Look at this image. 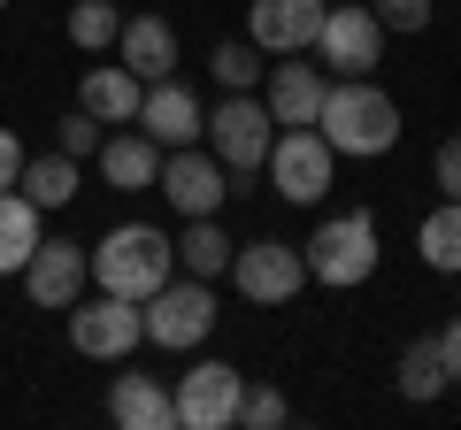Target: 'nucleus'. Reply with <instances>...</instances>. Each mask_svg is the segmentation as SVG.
I'll list each match as a JSON object with an SVG mask.
<instances>
[{
    "instance_id": "f257e3e1",
    "label": "nucleus",
    "mask_w": 461,
    "mask_h": 430,
    "mask_svg": "<svg viewBox=\"0 0 461 430\" xmlns=\"http://www.w3.org/2000/svg\"><path fill=\"white\" fill-rule=\"evenodd\" d=\"M315 131L330 154H354V162H377L400 147V100L369 77H339L323 85V108H315Z\"/></svg>"
},
{
    "instance_id": "f03ea898",
    "label": "nucleus",
    "mask_w": 461,
    "mask_h": 430,
    "mask_svg": "<svg viewBox=\"0 0 461 430\" xmlns=\"http://www.w3.org/2000/svg\"><path fill=\"white\" fill-rule=\"evenodd\" d=\"M100 292H123V300H154L169 277H177V238H162L154 223H115L93 254H85Z\"/></svg>"
},
{
    "instance_id": "7ed1b4c3",
    "label": "nucleus",
    "mask_w": 461,
    "mask_h": 430,
    "mask_svg": "<svg viewBox=\"0 0 461 430\" xmlns=\"http://www.w3.org/2000/svg\"><path fill=\"white\" fill-rule=\"evenodd\" d=\"M377 223H369L362 208H346V215H323L315 223V238L300 246V262H308V277H323L330 292H354V284L377 277Z\"/></svg>"
},
{
    "instance_id": "20e7f679",
    "label": "nucleus",
    "mask_w": 461,
    "mask_h": 430,
    "mask_svg": "<svg viewBox=\"0 0 461 430\" xmlns=\"http://www.w3.org/2000/svg\"><path fill=\"white\" fill-rule=\"evenodd\" d=\"M139 323H147L154 346L193 354L200 338L215 331V292H208V277H169L154 300H139Z\"/></svg>"
},
{
    "instance_id": "39448f33",
    "label": "nucleus",
    "mask_w": 461,
    "mask_h": 430,
    "mask_svg": "<svg viewBox=\"0 0 461 430\" xmlns=\"http://www.w3.org/2000/svg\"><path fill=\"white\" fill-rule=\"evenodd\" d=\"M269 184H277V200H293V208H315V200L330 193V169H339V154L323 147V131L315 123H293V131L269 139Z\"/></svg>"
},
{
    "instance_id": "423d86ee",
    "label": "nucleus",
    "mask_w": 461,
    "mask_h": 430,
    "mask_svg": "<svg viewBox=\"0 0 461 430\" xmlns=\"http://www.w3.org/2000/svg\"><path fill=\"white\" fill-rule=\"evenodd\" d=\"M147 338V323H139V300L123 292H93V300H69V346L85 354V362H123V354Z\"/></svg>"
},
{
    "instance_id": "0eeeda50",
    "label": "nucleus",
    "mask_w": 461,
    "mask_h": 430,
    "mask_svg": "<svg viewBox=\"0 0 461 430\" xmlns=\"http://www.w3.org/2000/svg\"><path fill=\"white\" fill-rule=\"evenodd\" d=\"M269 139H277V116H269L254 93H230L208 116V154L230 169V177H254V169L269 162Z\"/></svg>"
},
{
    "instance_id": "6e6552de",
    "label": "nucleus",
    "mask_w": 461,
    "mask_h": 430,
    "mask_svg": "<svg viewBox=\"0 0 461 430\" xmlns=\"http://www.w3.org/2000/svg\"><path fill=\"white\" fill-rule=\"evenodd\" d=\"M230 284H239L254 308H285V300H300V284H308V262H300V246H285V238H254V246H230Z\"/></svg>"
},
{
    "instance_id": "1a4fd4ad",
    "label": "nucleus",
    "mask_w": 461,
    "mask_h": 430,
    "mask_svg": "<svg viewBox=\"0 0 461 430\" xmlns=\"http://www.w3.org/2000/svg\"><path fill=\"white\" fill-rule=\"evenodd\" d=\"M239 392H247V377L230 362H200L177 377V392H169V408H177L185 430H230L239 423Z\"/></svg>"
},
{
    "instance_id": "9d476101",
    "label": "nucleus",
    "mask_w": 461,
    "mask_h": 430,
    "mask_svg": "<svg viewBox=\"0 0 461 430\" xmlns=\"http://www.w3.org/2000/svg\"><path fill=\"white\" fill-rule=\"evenodd\" d=\"M154 184H162V200L185 215V223H193V215H215L230 200V169L215 162V154H200V147H169Z\"/></svg>"
},
{
    "instance_id": "9b49d317",
    "label": "nucleus",
    "mask_w": 461,
    "mask_h": 430,
    "mask_svg": "<svg viewBox=\"0 0 461 430\" xmlns=\"http://www.w3.org/2000/svg\"><path fill=\"white\" fill-rule=\"evenodd\" d=\"M315 47H323V69H330V77H369V69H377V54H384L377 8H323Z\"/></svg>"
},
{
    "instance_id": "f8f14e48",
    "label": "nucleus",
    "mask_w": 461,
    "mask_h": 430,
    "mask_svg": "<svg viewBox=\"0 0 461 430\" xmlns=\"http://www.w3.org/2000/svg\"><path fill=\"white\" fill-rule=\"evenodd\" d=\"M323 8L330 0H254L247 8V39L262 54H308L315 31H323Z\"/></svg>"
},
{
    "instance_id": "ddd939ff",
    "label": "nucleus",
    "mask_w": 461,
    "mask_h": 430,
    "mask_svg": "<svg viewBox=\"0 0 461 430\" xmlns=\"http://www.w3.org/2000/svg\"><path fill=\"white\" fill-rule=\"evenodd\" d=\"M85 284H93V269H85V246H77V238H39L32 262H23V292H32L39 308H69Z\"/></svg>"
},
{
    "instance_id": "4468645a",
    "label": "nucleus",
    "mask_w": 461,
    "mask_h": 430,
    "mask_svg": "<svg viewBox=\"0 0 461 430\" xmlns=\"http://www.w3.org/2000/svg\"><path fill=\"white\" fill-rule=\"evenodd\" d=\"M139 131H147L162 154H169V147H200V100L177 85V69L154 77L147 93H139Z\"/></svg>"
},
{
    "instance_id": "2eb2a0df",
    "label": "nucleus",
    "mask_w": 461,
    "mask_h": 430,
    "mask_svg": "<svg viewBox=\"0 0 461 430\" xmlns=\"http://www.w3.org/2000/svg\"><path fill=\"white\" fill-rule=\"evenodd\" d=\"M262 108L277 116V131H293V123H315V108H323V69L300 62V54H285L277 69H262Z\"/></svg>"
},
{
    "instance_id": "dca6fc26",
    "label": "nucleus",
    "mask_w": 461,
    "mask_h": 430,
    "mask_svg": "<svg viewBox=\"0 0 461 430\" xmlns=\"http://www.w3.org/2000/svg\"><path fill=\"white\" fill-rule=\"evenodd\" d=\"M115 54H123V69H131L139 85H154V77H169V69H177V31H169L162 16H123Z\"/></svg>"
},
{
    "instance_id": "f3484780",
    "label": "nucleus",
    "mask_w": 461,
    "mask_h": 430,
    "mask_svg": "<svg viewBox=\"0 0 461 430\" xmlns=\"http://www.w3.org/2000/svg\"><path fill=\"white\" fill-rule=\"evenodd\" d=\"M100 177H108L115 193H147V184L162 177V147H154L147 131H115V139H100Z\"/></svg>"
},
{
    "instance_id": "a211bd4d",
    "label": "nucleus",
    "mask_w": 461,
    "mask_h": 430,
    "mask_svg": "<svg viewBox=\"0 0 461 430\" xmlns=\"http://www.w3.org/2000/svg\"><path fill=\"white\" fill-rule=\"evenodd\" d=\"M77 108H85L93 123H139V77H131L123 62H115V69H85Z\"/></svg>"
},
{
    "instance_id": "6ab92c4d",
    "label": "nucleus",
    "mask_w": 461,
    "mask_h": 430,
    "mask_svg": "<svg viewBox=\"0 0 461 430\" xmlns=\"http://www.w3.org/2000/svg\"><path fill=\"white\" fill-rule=\"evenodd\" d=\"M108 415H115L123 430H169V423H177V408H169V392H162L154 377H115Z\"/></svg>"
},
{
    "instance_id": "aec40b11",
    "label": "nucleus",
    "mask_w": 461,
    "mask_h": 430,
    "mask_svg": "<svg viewBox=\"0 0 461 430\" xmlns=\"http://www.w3.org/2000/svg\"><path fill=\"white\" fill-rule=\"evenodd\" d=\"M39 238H47V231H39V208L8 184V193H0V277H16V269L32 262Z\"/></svg>"
},
{
    "instance_id": "412c9836",
    "label": "nucleus",
    "mask_w": 461,
    "mask_h": 430,
    "mask_svg": "<svg viewBox=\"0 0 461 430\" xmlns=\"http://www.w3.org/2000/svg\"><path fill=\"white\" fill-rule=\"evenodd\" d=\"M177 269H185V277H208V284L230 269V238H223V223H215V215H193V223H185Z\"/></svg>"
},
{
    "instance_id": "4be33fe9",
    "label": "nucleus",
    "mask_w": 461,
    "mask_h": 430,
    "mask_svg": "<svg viewBox=\"0 0 461 430\" xmlns=\"http://www.w3.org/2000/svg\"><path fill=\"white\" fill-rule=\"evenodd\" d=\"M16 193L32 200L39 215H47V208H69V200H77V162H69V154H47V162H32V154H23Z\"/></svg>"
},
{
    "instance_id": "5701e85b",
    "label": "nucleus",
    "mask_w": 461,
    "mask_h": 430,
    "mask_svg": "<svg viewBox=\"0 0 461 430\" xmlns=\"http://www.w3.org/2000/svg\"><path fill=\"white\" fill-rule=\"evenodd\" d=\"M415 254H423L430 269H446V277H461V200H438V208L423 215V231H415Z\"/></svg>"
},
{
    "instance_id": "b1692460",
    "label": "nucleus",
    "mask_w": 461,
    "mask_h": 430,
    "mask_svg": "<svg viewBox=\"0 0 461 430\" xmlns=\"http://www.w3.org/2000/svg\"><path fill=\"white\" fill-rule=\"evenodd\" d=\"M115 31H123V8L115 0H77L69 8V47L100 54V47H115Z\"/></svg>"
},
{
    "instance_id": "393cba45",
    "label": "nucleus",
    "mask_w": 461,
    "mask_h": 430,
    "mask_svg": "<svg viewBox=\"0 0 461 430\" xmlns=\"http://www.w3.org/2000/svg\"><path fill=\"white\" fill-rule=\"evenodd\" d=\"M208 69H215L223 93H254V85H262V47H254V39H223V47L208 54Z\"/></svg>"
},
{
    "instance_id": "a878e982",
    "label": "nucleus",
    "mask_w": 461,
    "mask_h": 430,
    "mask_svg": "<svg viewBox=\"0 0 461 430\" xmlns=\"http://www.w3.org/2000/svg\"><path fill=\"white\" fill-rule=\"evenodd\" d=\"M400 392H408L415 408L446 392V362H438V346H430V338H415V346L400 354Z\"/></svg>"
},
{
    "instance_id": "bb28decb",
    "label": "nucleus",
    "mask_w": 461,
    "mask_h": 430,
    "mask_svg": "<svg viewBox=\"0 0 461 430\" xmlns=\"http://www.w3.org/2000/svg\"><path fill=\"white\" fill-rule=\"evenodd\" d=\"M100 131H108V123H93V116L77 108V116H62V123H54V154L85 162V154H100Z\"/></svg>"
},
{
    "instance_id": "cd10ccee",
    "label": "nucleus",
    "mask_w": 461,
    "mask_h": 430,
    "mask_svg": "<svg viewBox=\"0 0 461 430\" xmlns=\"http://www.w3.org/2000/svg\"><path fill=\"white\" fill-rule=\"evenodd\" d=\"M285 415L293 408H285V392H269V384H247V392H239V423L247 430H277Z\"/></svg>"
},
{
    "instance_id": "c85d7f7f",
    "label": "nucleus",
    "mask_w": 461,
    "mask_h": 430,
    "mask_svg": "<svg viewBox=\"0 0 461 430\" xmlns=\"http://www.w3.org/2000/svg\"><path fill=\"white\" fill-rule=\"evenodd\" d=\"M384 31H430V0H377Z\"/></svg>"
},
{
    "instance_id": "c756f323",
    "label": "nucleus",
    "mask_w": 461,
    "mask_h": 430,
    "mask_svg": "<svg viewBox=\"0 0 461 430\" xmlns=\"http://www.w3.org/2000/svg\"><path fill=\"white\" fill-rule=\"evenodd\" d=\"M430 177H438L446 200H461V139H446V147L430 154Z\"/></svg>"
},
{
    "instance_id": "7c9ffc66",
    "label": "nucleus",
    "mask_w": 461,
    "mask_h": 430,
    "mask_svg": "<svg viewBox=\"0 0 461 430\" xmlns=\"http://www.w3.org/2000/svg\"><path fill=\"white\" fill-rule=\"evenodd\" d=\"M430 346H438V362H446V384H461V323H446Z\"/></svg>"
},
{
    "instance_id": "2f4dec72",
    "label": "nucleus",
    "mask_w": 461,
    "mask_h": 430,
    "mask_svg": "<svg viewBox=\"0 0 461 430\" xmlns=\"http://www.w3.org/2000/svg\"><path fill=\"white\" fill-rule=\"evenodd\" d=\"M16 177H23V139H16V131H0V193H8Z\"/></svg>"
},
{
    "instance_id": "473e14b6",
    "label": "nucleus",
    "mask_w": 461,
    "mask_h": 430,
    "mask_svg": "<svg viewBox=\"0 0 461 430\" xmlns=\"http://www.w3.org/2000/svg\"><path fill=\"white\" fill-rule=\"evenodd\" d=\"M0 8H8V0H0Z\"/></svg>"
}]
</instances>
